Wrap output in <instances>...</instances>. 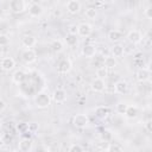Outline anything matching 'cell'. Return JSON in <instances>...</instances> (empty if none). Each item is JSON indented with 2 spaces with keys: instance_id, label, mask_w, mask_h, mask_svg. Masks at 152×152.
Returning a JSON list of instances; mask_svg holds the SVG:
<instances>
[{
  "instance_id": "6da1fadb",
  "label": "cell",
  "mask_w": 152,
  "mask_h": 152,
  "mask_svg": "<svg viewBox=\"0 0 152 152\" xmlns=\"http://www.w3.org/2000/svg\"><path fill=\"white\" fill-rule=\"evenodd\" d=\"M50 103H51V97L45 91H40L34 96V104L37 108L45 109L50 106Z\"/></svg>"
},
{
  "instance_id": "7a4b0ae2",
  "label": "cell",
  "mask_w": 152,
  "mask_h": 152,
  "mask_svg": "<svg viewBox=\"0 0 152 152\" xmlns=\"http://www.w3.org/2000/svg\"><path fill=\"white\" fill-rule=\"evenodd\" d=\"M8 6L13 13H23L26 10L25 0H10Z\"/></svg>"
},
{
  "instance_id": "3957f363",
  "label": "cell",
  "mask_w": 152,
  "mask_h": 152,
  "mask_svg": "<svg viewBox=\"0 0 152 152\" xmlns=\"http://www.w3.org/2000/svg\"><path fill=\"white\" fill-rule=\"evenodd\" d=\"M93 32V26L89 23H81L77 25V36L82 38H87Z\"/></svg>"
},
{
  "instance_id": "277c9868",
  "label": "cell",
  "mask_w": 152,
  "mask_h": 152,
  "mask_svg": "<svg viewBox=\"0 0 152 152\" xmlns=\"http://www.w3.org/2000/svg\"><path fill=\"white\" fill-rule=\"evenodd\" d=\"M72 124L77 128H84L89 124V118L86 114H76L72 119Z\"/></svg>"
},
{
  "instance_id": "5b68a950",
  "label": "cell",
  "mask_w": 152,
  "mask_h": 152,
  "mask_svg": "<svg viewBox=\"0 0 152 152\" xmlns=\"http://www.w3.org/2000/svg\"><path fill=\"white\" fill-rule=\"evenodd\" d=\"M21 59L24 63L26 64H31V63H34L37 61V53L34 50L32 49H25L23 52H21Z\"/></svg>"
},
{
  "instance_id": "8992f818",
  "label": "cell",
  "mask_w": 152,
  "mask_h": 152,
  "mask_svg": "<svg viewBox=\"0 0 152 152\" xmlns=\"http://www.w3.org/2000/svg\"><path fill=\"white\" fill-rule=\"evenodd\" d=\"M44 13V8L42 5L37 4V2H33L28 6V14L33 18H39L40 15H43Z\"/></svg>"
},
{
  "instance_id": "52a82bcc",
  "label": "cell",
  "mask_w": 152,
  "mask_h": 152,
  "mask_svg": "<svg viewBox=\"0 0 152 152\" xmlns=\"http://www.w3.org/2000/svg\"><path fill=\"white\" fill-rule=\"evenodd\" d=\"M127 40L131 44H139L142 40V34L139 30H131L127 33Z\"/></svg>"
},
{
  "instance_id": "ba28073f",
  "label": "cell",
  "mask_w": 152,
  "mask_h": 152,
  "mask_svg": "<svg viewBox=\"0 0 152 152\" xmlns=\"http://www.w3.org/2000/svg\"><path fill=\"white\" fill-rule=\"evenodd\" d=\"M66 91L62 88H57L55 89V91L52 93V100L56 103H64L66 101Z\"/></svg>"
},
{
  "instance_id": "9c48e42d",
  "label": "cell",
  "mask_w": 152,
  "mask_h": 152,
  "mask_svg": "<svg viewBox=\"0 0 152 152\" xmlns=\"http://www.w3.org/2000/svg\"><path fill=\"white\" fill-rule=\"evenodd\" d=\"M90 88H91V90L95 91V93H102V91L106 89L104 80L99 78V77L94 78V80L91 81V83H90Z\"/></svg>"
},
{
  "instance_id": "30bf717a",
  "label": "cell",
  "mask_w": 152,
  "mask_h": 152,
  "mask_svg": "<svg viewBox=\"0 0 152 152\" xmlns=\"http://www.w3.org/2000/svg\"><path fill=\"white\" fill-rule=\"evenodd\" d=\"M15 66V61L12 57H4L0 62V68L4 71H11Z\"/></svg>"
},
{
  "instance_id": "8fae6325",
  "label": "cell",
  "mask_w": 152,
  "mask_h": 152,
  "mask_svg": "<svg viewBox=\"0 0 152 152\" xmlns=\"http://www.w3.org/2000/svg\"><path fill=\"white\" fill-rule=\"evenodd\" d=\"M71 68H72L71 61L69 58H65V59H63V61L59 62V64L57 66V71L59 74H68L71 70Z\"/></svg>"
},
{
  "instance_id": "7c38bea8",
  "label": "cell",
  "mask_w": 152,
  "mask_h": 152,
  "mask_svg": "<svg viewBox=\"0 0 152 152\" xmlns=\"http://www.w3.org/2000/svg\"><path fill=\"white\" fill-rule=\"evenodd\" d=\"M135 77L139 82H146L150 80L151 77V71L148 68H140L137 72H135Z\"/></svg>"
},
{
  "instance_id": "4fadbf2b",
  "label": "cell",
  "mask_w": 152,
  "mask_h": 152,
  "mask_svg": "<svg viewBox=\"0 0 152 152\" xmlns=\"http://www.w3.org/2000/svg\"><path fill=\"white\" fill-rule=\"evenodd\" d=\"M18 148H19V151H21V152H30V151L33 150V142H32L31 139L24 138V139H21V140L19 141Z\"/></svg>"
},
{
  "instance_id": "5bb4252c",
  "label": "cell",
  "mask_w": 152,
  "mask_h": 152,
  "mask_svg": "<svg viewBox=\"0 0 152 152\" xmlns=\"http://www.w3.org/2000/svg\"><path fill=\"white\" fill-rule=\"evenodd\" d=\"M66 11L70 14H77L81 11V2L78 0H69L66 4Z\"/></svg>"
},
{
  "instance_id": "9a60e30c",
  "label": "cell",
  "mask_w": 152,
  "mask_h": 152,
  "mask_svg": "<svg viewBox=\"0 0 152 152\" xmlns=\"http://www.w3.org/2000/svg\"><path fill=\"white\" fill-rule=\"evenodd\" d=\"M21 44L24 48L26 49H32L36 44H37V38L32 34H26L21 38Z\"/></svg>"
},
{
  "instance_id": "2e32d148",
  "label": "cell",
  "mask_w": 152,
  "mask_h": 152,
  "mask_svg": "<svg viewBox=\"0 0 152 152\" xmlns=\"http://www.w3.org/2000/svg\"><path fill=\"white\" fill-rule=\"evenodd\" d=\"M82 55L84 56V57H87V58H91V57H94L95 55H96V48H95V45H93V44H88V45H84L83 48H82Z\"/></svg>"
},
{
  "instance_id": "e0dca14e",
  "label": "cell",
  "mask_w": 152,
  "mask_h": 152,
  "mask_svg": "<svg viewBox=\"0 0 152 152\" xmlns=\"http://www.w3.org/2000/svg\"><path fill=\"white\" fill-rule=\"evenodd\" d=\"M127 89H128V83L124 80H120L114 84V91L116 94H125Z\"/></svg>"
},
{
  "instance_id": "ac0fdd59",
  "label": "cell",
  "mask_w": 152,
  "mask_h": 152,
  "mask_svg": "<svg viewBox=\"0 0 152 152\" xmlns=\"http://www.w3.org/2000/svg\"><path fill=\"white\" fill-rule=\"evenodd\" d=\"M25 78H26V74L23 70H17L12 75V81L15 84H21L25 81Z\"/></svg>"
},
{
  "instance_id": "d6986e66",
  "label": "cell",
  "mask_w": 152,
  "mask_h": 152,
  "mask_svg": "<svg viewBox=\"0 0 152 152\" xmlns=\"http://www.w3.org/2000/svg\"><path fill=\"white\" fill-rule=\"evenodd\" d=\"M95 115L99 119H106L109 115V108L107 106H97L95 108Z\"/></svg>"
},
{
  "instance_id": "ffe728a7",
  "label": "cell",
  "mask_w": 152,
  "mask_h": 152,
  "mask_svg": "<svg viewBox=\"0 0 152 152\" xmlns=\"http://www.w3.org/2000/svg\"><path fill=\"white\" fill-rule=\"evenodd\" d=\"M107 37H108L109 42H112V43H119L122 39V33L119 30H110L108 32V36Z\"/></svg>"
},
{
  "instance_id": "44dd1931",
  "label": "cell",
  "mask_w": 152,
  "mask_h": 152,
  "mask_svg": "<svg viewBox=\"0 0 152 152\" xmlns=\"http://www.w3.org/2000/svg\"><path fill=\"white\" fill-rule=\"evenodd\" d=\"M116 65H118V61L113 56H107L103 59V66L107 68V69H114Z\"/></svg>"
},
{
  "instance_id": "7402d4cb",
  "label": "cell",
  "mask_w": 152,
  "mask_h": 152,
  "mask_svg": "<svg viewBox=\"0 0 152 152\" xmlns=\"http://www.w3.org/2000/svg\"><path fill=\"white\" fill-rule=\"evenodd\" d=\"M138 114H139V110H138L137 106H127V109H126L124 115L128 119H134L138 116Z\"/></svg>"
},
{
  "instance_id": "603a6c76",
  "label": "cell",
  "mask_w": 152,
  "mask_h": 152,
  "mask_svg": "<svg viewBox=\"0 0 152 152\" xmlns=\"http://www.w3.org/2000/svg\"><path fill=\"white\" fill-rule=\"evenodd\" d=\"M50 48H51V50H52L53 52H57V53H58V52H62V51H63L64 44H63V42H62L61 39H55V40L51 42Z\"/></svg>"
},
{
  "instance_id": "cb8c5ba5",
  "label": "cell",
  "mask_w": 152,
  "mask_h": 152,
  "mask_svg": "<svg viewBox=\"0 0 152 152\" xmlns=\"http://www.w3.org/2000/svg\"><path fill=\"white\" fill-rule=\"evenodd\" d=\"M125 48L121 45V44H115L113 48H112V55H113V57H115V58H120V57H122L124 56V53H125V50H124Z\"/></svg>"
},
{
  "instance_id": "d4e9b609",
  "label": "cell",
  "mask_w": 152,
  "mask_h": 152,
  "mask_svg": "<svg viewBox=\"0 0 152 152\" xmlns=\"http://www.w3.org/2000/svg\"><path fill=\"white\" fill-rule=\"evenodd\" d=\"M65 43H66V45L68 46H70V48H72V46H76L77 45V43H78V39H77V34H70V33H68L66 36H65Z\"/></svg>"
},
{
  "instance_id": "484cf974",
  "label": "cell",
  "mask_w": 152,
  "mask_h": 152,
  "mask_svg": "<svg viewBox=\"0 0 152 152\" xmlns=\"http://www.w3.org/2000/svg\"><path fill=\"white\" fill-rule=\"evenodd\" d=\"M84 14L88 19H95L96 15H97V11H96L95 7H88V8H86Z\"/></svg>"
},
{
  "instance_id": "4316f807",
  "label": "cell",
  "mask_w": 152,
  "mask_h": 152,
  "mask_svg": "<svg viewBox=\"0 0 152 152\" xmlns=\"http://www.w3.org/2000/svg\"><path fill=\"white\" fill-rule=\"evenodd\" d=\"M106 151H114V152H120V151H124V147L121 145H119L118 142H110L107 147H106Z\"/></svg>"
},
{
  "instance_id": "83f0119b",
  "label": "cell",
  "mask_w": 152,
  "mask_h": 152,
  "mask_svg": "<svg viewBox=\"0 0 152 152\" xmlns=\"http://www.w3.org/2000/svg\"><path fill=\"white\" fill-rule=\"evenodd\" d=\"M107 75H108V69L104 68L103 65L96 69V76H97L99 78H102V80H103V78L107 77Z\"/></svg>"
},
{
  "instance_id": "f1b7e54d",
  "label": "cell",
  "mask_w": 152,
  "mask_h": 152,
  "mask_svg": "<svg viewBox=\"0 0 152 152\" xmlns=\"http://www.w3.org/2000/svg\"><path fill=\"white\" fill-rule=\"evenodd\" d=\"M127 103H125V102H119L118 104H116V107H115V110H116V113L118 114H121V115H124L125 114V112H126V109H127Z\"/></svg>"
},
{
  "instance_id": "f546056e",
  "label": "cell",
  "mask_w": 152,
  "mask_h": 152,
  "mask_svg": "<svg viewBox=\"0 0 152 152\" xmlns=\"http://www.w3.org/2000/svg\"><path fill=\"white\" fill-rule=\"evenodd\" d=\"M38 129H39L38 124H36V122H30V124H27V132H28V133L36 134V132H38Z\"/></svg>"
},
{
  "instance_id": "4dcf8cb0",
  "label": "cell",
  "mask_w": 152,
  "mask_h": 152,
  "mask_svg": "<svg viewBox=\"0 0 152 152\" xmlns=\"http://www.w3.org/2000/svg\"><path fill=\"white\" fill-rule=\"evenodd\" d=\"M10 44V37L5 33L0 34V46H6Z\"/></svg>"
},
{
  "instance_id": "1f68e13d",
  "label": "cell",
  "mask_w": 152,
  "mask_h": 152,
  "mask_svg": "<svg viewBox=\"0 0 152 152\" xmlns=\"http://www.w3.org/2000/svg\"><path fill=\"white\" fill-rule=\"evenodd\" d=\"M68 150H69L70 152H82V151H83V147H82L81 145H78V144H71V145L68 147Z\"/></svg>"
},
{
  "instance_id": "d6a6232c",
  "label": "cell",
  "mask_w": 152,
  "mask_h": 152,
  "mask_svg": "<svg viewBox=\"0 0 152 152\" xmlns=\"http://www.w3.org/2000/svg\"><path fill=\"white\" fill-rule=\"evenodd\" d=\"M1 142H4V144H11L12 142V135L10 134V133H4L2 135H1Z\"/></svg>"
},
{
  "instance_id": "836d02e7",
  "label": "cell",
  "mask_w": 152,
  "mask_h": 152,
  "mask_svg": "<svg viewBox=\"0 0 152 152\" xmlns=\"http://www.w3.org/2000/svg\"><path fill=\"white\" fill-rule=\"evenodd\" d=\"M17 129L20 132H26L27 131V124L26 122H20L19 125H17Z\"/></svg>"
},
{
  "instance_id": "e575fe53",
  "label": "cell",
  "mask_w": 152,
  "mask_h": 152,
  "mask_svg": "<svg viewBox=\"0 0 152 152\" xmlns=\"http://www.w3.org/2000/svg\"><path fill=\"white\" fill-rule=\"evenodd\" d=\"M68 33H70V34H77V25H75V24L70 25L69 28H68Z\"/></svg>"
},
{
  "instance_id": "d590c367",
  "label": "cell",
  "mask_w": 152,
  "mask_h": 152,
  "mask_svg": "<svg viewBox=\"0 0 152 152\" xmlns=\"http://www.w3.org/2000/svg\"><path fill=\"white\" fill-rule=\"evenodd\" d=\"M144 14H145V17H146L147 19H151V18H152V14H151V6H147V7H146V10L144 11Z\"/></svg>"
},
{
  "instance_id": "8d00e7d4",
  "label": "cell",
  "mask_w": 152,
  "mask_h": 152,
  "mask_svg": "<svg viewBox=\"0 0 152 152\" xmlns=\"http://www.w3.org/2000/svg\"><path fill=\"white\" fill-rule=\"evenodd\" d=\"M5 109H6V102L2 99H0V113L4 112Z\"/></svg>"
},
{
  "instance_id": "74e56055",
  "label": "cell",
  "mask_w": 152,
  "mask_h": 152,
  "mask_svg": "<svg viewBox=\"0 0 152 152\" xmlns=\"http://www.w3.org/2000/svg\"><path fill=\"white\" fill-rule=\"evenodd\" d=\"M145 127H146V129H147L148 132H151V131H152V127H151V120H148V121L145 124Z\"/></svg>"
},
{
  "instance_id": "f35d334b",
  "label": "cell",
  "mask_w": 152,
  "mask_h": 152,
  "mask_svg": "<svg viewBox=\"0 0 152 152\" xmlns=\"http://www.w3.org/2000/svg\"><path fill=\"white\" fill-rule=\"evenodd\" d=\"M2 127V121H1V119H0V128Z\"/></svg>"
},
{
  "instance_id": "ab89813d",
  "label": "cell",
  "mask_w": 152,
  "mask_h": 152,
  "mask_svg": "<svg viewBox=\"0 0 152 152\" xmlns=\"http://www.w3.org/2000/svg\"><path fill=\"white\" fill-rule=\"evenodd\" d=\"M42 1H49V0H42Z\"/></svg>"
},
{
  "instance_id": "60d3db41",
  "label": "cell",
  "mask_w": 152,
  "mask_h": 152,
  "mask_svg": "<svg viewBox=\"0 0 152 152\" xmlns=\"http://www.w3.org/2000/svg\"><path fill=\"white\" fill-rule=\"evenodd\" d=\"M0 34H1V31H0Z\"/></svg>"
}]
</instances>
